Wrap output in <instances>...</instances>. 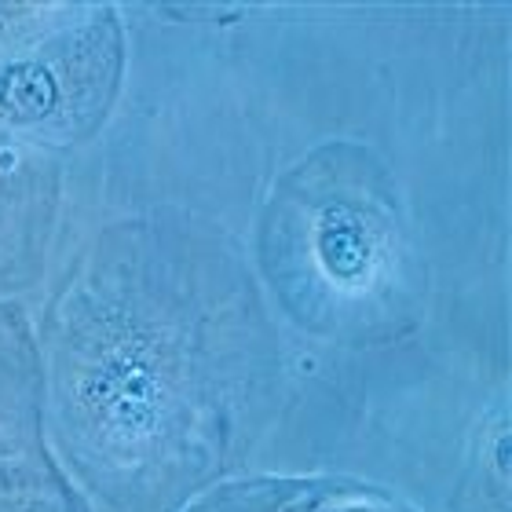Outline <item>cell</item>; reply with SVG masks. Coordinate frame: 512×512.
<instances>
[{"mask_svg":"<svg viewBox=\"0 0 512 512\" xmlns=\"http://www.w3.org/2000/svg\"><path fill=\"white\" fill-rule=\"evenodd\" d=\"M37 348L48 436L96 512H187L242 476L286 399L249 256L176 205L99 227L48 300Z\"/></svg>","mask_w":512,"mask_h":512,"instance_id":"obj_1","label":"cell"},{"mask_svg":"<svg viewBox=\"0 0 512 512\" xmlns=\"http://www.w3.org/2000/svg\"><path fill=\"white\" fill-rule=\"evenodd\" d=\"M253 271L293 330L352 352L414 337L428 311L403 187L359 139L319 143L271 183Z\"/></svg>","mask_w":512,"mask_h":512,"instance_id":"obj_2","label":"cell"},{"mask_svg":"<svg viewBox=\"0 0 512 512\" xmlns=\"http://www.w3.org/2000/svg\"><path fill=\"white\" fill-rule=\"evenodd\" d=\"M125 26L110 4H81L70 22L0 59V128L37 150L85 147L125 85Z\"/></svg>","mask_w":512,"mask_h":512,"instance_id":"obj_3","label":"cell"},{"mask_svg":"<svg viewBox=\"0 0 512 512\" xmlns=\"http://www.w3.org/2000/svg\"><path fill=\"white\" fill-rule=\"evenodd\" d=\"M0 512H96L48 436L37 326L19 297L0 300Z\"/></svg>","mask_w":512,"mask_h":512,"instance_id":"obj_4","label":"cell"},{"mask_svg":"<svg viewBox=\"0 0 512 512\" xmlns=\"http://www.w3.org/2000/svg\"><path fill=\"white\" fill-rule=\"evenodd\" d=\"M63 165L0 128V300L37 286L52 246Z\"/></svg>","mask_w":512,"mask_h":512,"instance_id":"obj_5","label":"cell"},{"mask_svg":"<svg viewBox=\"0 0 512 512\" xmlns=\"http://www.w3.org/2000/svg\"><path fill=\"white\" fill-rule=\"evenodd\" d=\"M194 512H421L410 498L344 472L231 476L191 505Z\"/></svg>","mask_w":512,"mask_h":512,"instance_id":"obj_6","label":"cell"},{"mask_svg":"<svg viewBox=\"0 0 512 512\" xmlns=\"http://www.w3.org/2000/svg\"><path fill=\"white\" fill-rule=\"evenodd\" d=\"M469 450V472L450 498V512H509V399L487 410Z\"/></svg>","mask_w":512,"mask_h":512,"instance_id":"obj_7","label":"cell"},{"mask_svg":"<svg viewBox=\"0 0 512 512\" xmlns=\"http://www.w3.org/2000/svg\"><path fill=\"white\" fill-rule=\"evenodd\" d=\"M81 4H0V59L37 44L77 15Z\"/></svg>","mask_w":512,"mask_h":512,"instance_id":"obj_8","label":"cell"},{"mask_svg":"<svg viewBox=\"0 0 512 512\" xmlns=\"http://www.w3.org/2000/svg\"><path fill=\"white\" fill-rule=\"evenodd\" d=\"M187 512H194V509H187Z\"/></svg>","mask_w":512,"mask_h":512,"instance_id":"obj_9","label":"cell"}]
</instances>
